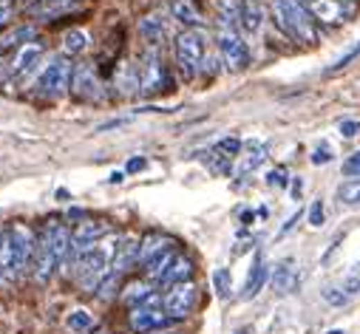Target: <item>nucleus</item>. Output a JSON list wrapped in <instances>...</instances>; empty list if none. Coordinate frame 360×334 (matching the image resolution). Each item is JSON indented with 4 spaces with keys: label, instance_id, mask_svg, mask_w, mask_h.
I'll return each mask as SVG.
<instances>
[{
    "label": "nucleus",
    "instance_id": "1",
    "mask_svg": "<svg viewBox=\"0 0 360 334\" xmlns=\"http://www.w3.org/2000/svg\"><path fill=\"white\" fill-rule=\"evenodd\" d=\"M119 241V238H116ZM116 241H105V244H94L88 252H82L74 263V275L82 292H97L102 278L108 275V269L114 266L116 255Z\"/></svg>",
    "mask_w": 360,
    "mask_h": 334
},
{
    "label": "nucleus",
    "instance_id": "2",
    "mask_svg": "<svg viewBox=\"0 0 360 334\" xmlns=\"http://www.w3.org/2000/svg\"><path fill=\"white\" fill-rule=\"evenodd\" d=\"M273 17H276L281 32L289 35L292 40H301V43L318 40L315 20L301 0H273Z\"/></svg>",
    "mask_w": 360,
    "mask_h": 334
},
{
    "label": "nucleus",
    "instance_id": "3",
    "mask_svg": "<svg viewBox=\"0 0 360 334\" xmlns=\"http://www.w3.org/2000/svg\"><path fill=\"white\" fill-rule=\"evenodd\" d=\"M176 63L185 71V77H196V71L204 66V35L196 28H185L176 37Z\"/></svg>",
    "mask_w": 360,
    "mask_h": 334
},
{
    "label": "nucleus",
    "instance_id": "4",
    "mask_svg": "<svg viewBox=\"0 0 360 334\" xmlns=\"http://www.w3.org/2000/svg\"><path fill=\"white\" fill-rule=\"evenodd\" d=\"M71 74H74V68L69 63V57H54L37 80L40 97H48V100L63 97L66 91H71Z\"/></svg>",
    "mask_w": 360,
    "mask_h": 334
},
{
    "label": "nucleus",
    "instance_id": "5",
    "mask_svg": "<svg viewBox=\"0 0 360 334\" xmlns=\"http://www.w3.org/2000/svg\"><path fill=\"white\" fill-rule=\"evenodd\" d=\"M219 54L227 71H244L250 63V51L235 26H219Z\"/></svg>",
    "mask_w": 360,
    "mask_h": 334
},
{
    "label": "nucleus",
    "instance_id": "6",
    "mask_svg": "<svg viewBox=\"0 0 360 334\" xmlns=\"http://www.w3.org/2000/svg\"><path fill=\"white\" fill-rule=\"evenodd\" d=\"M199 303V286L193 281L173 284L162 295V309L170 315V320H185Z\"/></svg>",
    "mask_w": 360,
    "mask_h": 334
},
{
    "label": "nucleus",
    "instance_id": "7",
    "mask_svg": "<svg viewBox=\"0 0 360 334\" xmlns=\"http://www.w3.org/2000/svg\"><path fill=\"white\" fill-rule=\"evenodd\" d=\"M139 82L145 94H159L170 85V74L165 68V63L159 59L156 48H147L142 54V66H139Z\"/></svg>",
    "mask_w": 360,
    "mask_h": 334
},
{
    "label": "nucleus",
    "instance_id": "8",
    "mask_svg": "<svg viewBox=\"0 0 360 334\" xmlns=\"http://www.w3.org/2000/svg\"><path fill=\"white\" fill-rule=\"evenodd\" d=\"M170 315L162 309V303H145V306L131 309V328L139 334H154L162 331L165 326H170Z\"/></svg>",
    "mask_w": 360,
    "mask_h": 334
},
{
    "label": "nucleus",
    "instance_id": "9",
    "mask_svg": "<svg viewBox=\"0 0 360 334\" xmlns=\"http://www.w3.org/2000/svg\"><path fill=\"white\" fill-rule=\"evenodd\" d=\"M100 91H102V82H100L94 66L91 63H80L74 68V74H71V94H74V100H82V102L97 100Z\"/></svg>",
    "mask_w": 360,
    "mask_h": 334
},
{
    "label": "nucleus",
    "instance_id": "10",
    "mask_svg": "<svg viewBox=\"0 0 360 334\" xmlns=\"http://www.w3.org/2000/svg\"><path fill=\"white\" fill-rule=\"evenodd\" d=\"M57 266H60V261H57V255H54L51 238L40 230V232H37V241H35V281H37V284H48Z\"/></svg>",
    "mask_w": 360,
    "mask_h": 334
},
{
    "label": "nucleus",
    "instance_id": "11",
    "mask_svg": "<svg viewBox=\"0 0 360 334\" xmlns=\"http://www.w3.org/2000/svg\"><path fill=\"white\" fill-rule=\"evenodd\" d=\"M301 3L312 15V20L326 23V26H338L349 17V6H343L341 0H301Z\"/></svg>",
    "mask_w": 360,
    "mask_h": 334
},
{
    "label": "nucleus",
    "instance_id": "12",
    "mask_svg": "<svg viewBox=\"0 0 360 334\" xmlns=\"http://www.w3.org/2000/svg\"><path fill=\"white\" fill-rule=\"evenodd\" d=\"M139 37L151 46V48H156L165 37H168V17H162L159 12H154V15H145L142 20H139Z\"/></svg>",
    "mask_w": 360,
    "mask_h": 334
},
{
    "label": "nucleus",
    "instance_id": "13",
    "mask_svg": "<svg viewBox=\"0 0 360 334\" xmlns=\"http://www.w3.org/2000/svg\"><path fill=\"white\" fill-rule=\"evenodd\" d=\"M40 54H43V43H26V46H20L17 54H15V59L9 63V77L28 74V71L35 68L37 59H40Z\"/></svg>",
    "mask_w": 360,
    "mask_h": 334
},
{
    "label": "nucleus",
    "instance_id": "14",
    "mask_svg": "<svg viewBox=\"0 0 360 334\" xmlns=\"http://www.w3.org/2000/svg\"><path fill=\"white\" fill-rule=\"evenodd\" d=\"M238 26L244 28V35H258L264 26V6L261 0H242L238 3Z\"/></svg>",
    "mask_w": 360,
    "mask_h": 334
},
{
    "label": "nucleus",
    "instance_id": "15",
    "mask_svg": "<svg viewBox=\"0 0 360 334\" xmlns=\"http://www.w3.org/2000/svg\"><path fill=\"white\" fill-rule=\"evenodd\" d=\"M123 303H125V306H131V309H136V306H145V303H162V297L154 292L151 284L134 281V284H128L123 289Z\"/></svg>",
    "mask_w": 360,
    "mask_h": 334
},
{
    "label": "nucleus",
    "instance_id": "16",
    "mask_svg": "<svg viewBox=\"0 0 360 334\" xmlns=\"http://www.w3.org/2000/svg\"><path fill=\"white\" fill-rule=\"evenodd\" d=\"M136 261H139V241L136 238H119L116 241V255H114L111 272H125Z\"/></svg>",
    "mask_w": 360,
    "mask_h": 334
},
{
    "label": "nucleus",
    "instance_id": "17",
    "mask_svg": "<svg viewBox=\"0 0 360 334\" xmlns=\"http://www.w3.org/2000/svg\"><path fill=\"white\" fill-rule=\"evenodd\" d=\"M273 289L278 295H289L295 286H298V269H295V261H281L273 272V278H269Z\"/></svg>",
    "mask_w": 360,
    "mask_h": 334
},
{
    "label": "nucleus",
    "instance_id": "18",
    "mask_svg": "<svg viewBox=\"0 0 360 334\" xmlns=\"http://www.w3.org/2000/svg\"><path fill=\"white\" fill-rule=\"evenodd\" d=\"M170 244H173V241H170L168 235H162V232H151V235H145V238L139 241V263L145 266L147 261L156 258L159 252L170 250Z\"/></svg>",
    "mask_w": 360,
    "mask_h": 334
},
{
    "label": "nucleus",
    "instance_id": "19",
    "mask_svg": "<svg viewBox=\"0 0 360 334\" xmlns=\"http://www.w3.org/2000/svg\"><path fill=\"white\" fill-rule=\"evenodd\" d=\"M179 255H176V250H165V252H159L156 258H151V261H147L145 266H142V272H145V278L147 281H162L165 278V272L173 266V261H176Z\"/></svg>",
    "mask_w": 360,
    "mask_h": 334
},
{
    "label": "nucleus",
    "instance_id": "20",
    "mask_svg": "<svg viewBox=\"0 0 360 334\" xmlns=\"http://www.w3.org/2000/svg\"><path fill=\"white\" fill-rule=\"evenodd\" d=\"M170 15H173V20H179L188 28L201 26V15H199V9L190 3V0H170Z\"/></svg>",
    "mask_w": 360,
    "mask_h": 334
},
{
    "label": "nucleus",
    "instance_id": "21",
    "mask_svg": "<svg viewBox=\"0 0 360 334\" xmlns=\"http://www.w3.org/2000/svg\"><path fill=\"white\" fill-rule=\"evenodd\" d=\"M267 278H269V269H267V263L258 258V261L253 263V269H250V275H247V284H244V292H242V297H244V300L255 297V295L264 289Z\"/></svg>",
    "mask_w": 360,
    "mask_h": 334
},
{
    "label": "nucleus",
    "instance_id": "22",
    "mask_svg": "<svg viewBox=\"0 0 360 334\" xmlns=\"http://www.w3.org/2000/svg\"><path fill=\"white\" fill-rule=\"evenodd\" d=\"M190 275H193V261H190V258H185V255H179V258L173 261V266L165 272V278H162L159 284H165V286L185 284V281H190Z\"/></svg>",
    "mask_w": 360,
    "mask_h": 334
},
{
    "label": "nucleus",
    "instance_id": "23",
    "mask_svg": "<svg viewBox=\"0 0 360 334\" xmlns=\"http://www.w3.org/2000/svg\"><path fill=\"white\" fill-rule=\"evenodd\" d=\"M116 88H119V94H136V91H142V82H139V71L128 63H123L116 68Z\"/></svg>",
    "mask_w": 360,
    "mask_h": 334
},
{
    "label": "nucleus",
    "instance_id": "24",
    "mask_svg": "<svg viewBox=\"0 0 360 334\" xmlns=\"http://www.w3.org/2000/svg\"><path fill=\"white\" fill-rule=\"evenodd\" d=\"M71 3H74V0H35L32 6H26V12L32 17H54L60 12L71 9Z\"/></svg>",
    "mask_w": 360,
    "mask_h": 334
},
{
    "label": "nucleus",
    "instance_id": "25",
    "mask_svg": "<svg viewBox=\"0 0 360 334\" xmlns=\"http://www.w3.org/2000/svg\"><path fill=\"white\" fill-rule=\"evenodd\" d=\"M94 326H97L94 315H91V312H85V309H74V312L66 317V328H69L71 334H88Z\"/></svg>",
    "mask_w": 360,
    "mask_h": 334
},
{
    "label": "nucleus",
    "instance_id": "26",
    "mask_svg": "<svg viewBox=\"0 0 360 334\" xmlns=\"http://www.w3.org/2000/svg\"><path fill=\"white\" fill-rule=\"evenodd\" d=\"M88 32L85 28H69V32L63 35V51L66 54H82L88 48Z\"/></svg>",
    "mask_w": 360,
    "mask_h": 334
},
{
    "label": "nucleus",
    "instance_id": "27",
    "mask_svg": "<svg viewBox=\"0 0 360 334\" xmlns=\"http://www.w3.org/2000/svg\"><path fill=\"white\" fill-rule=\"evenodd\" d=\"M338 201L346 207H357L360 204V178H346L338 185Z\"/></svg>",
    "mask_w": 360,
    "mask_h": 334
},
{
    "label": "nucleus",
    "instance_id": "28",
    "mask_svg": "<svg viewBox=\"0 0 360 334\" xmlns=\"http://www.w3.org/2000/svg\"><path fill=\"white\" fill-rule=\"evenodd\" d=\"M119 281H123V272H108V275L102 278V284L97 286V297L100 300H111L114 295H116V289H119Z\"/></svg>",
    "mask_w": 360,
    "mask_h": 334
},
{
    "label": "nucleus",
    "instance_id": "29",
    "mask_svg": "<svg viewBox=\"0 0 360 334\" xmlns=\"http://www.w3.org/2000/svg\"><path fill=\"white\" fill-rule=\"evenodd\" d=\"M264 159H267V147H253L250 154H244L242 165H238V176H244V173H250V170L261 167V165H264Z\"/></svg>",
    "mask_w": 360,
    "mask_h": 334
},
{
    "label": "nucleus",
    "instance_id": "30",
    "mask_svg": "<svg viewBox=\"0 0 360 334\" xmlns=\"http://www.w3.org/2000/svg\"><path fill=\"white\" fill-rule=\"evenodd\" d=\"M321 297L329 303V306H346V303L352 300V295H346L343 286H323V289H321Z\"/></svg>",
    "mask_w": 360,
    "mask_h": 334
},
{
    "label": "nucleus",
    "instance_id": "31",
    "mask_svg": "<svg viewBox=\"0 0 360 334\" xmlns=\"http://www.w3.org/2000/svg\"><path fill=\"white\" fill-rule=\"evenodd\" d=\"M213 289H216L219 297H230V289H233L230 269H216V272H213Z\"/></svg>",
    "mask_w": 360,
    "mask_h": 334
},
{
    "label": "nucleus",
    "instance_id": "32",
    "mask_svg": "<svg viewBox=\"0 0 360 334\" xmlns=\"http://www.w3.org/2000/svg\"><path fill=\"white\" fill-rule=\"evenodd\" d=\"M357 57H360V40H357L354 46H349V51H346V54H341V57H338V59H335V63H332V66H329L326 71H329V74H335V71H341V68H346V66L352 63V59H357Z\"/></svg>",
    "mask_w": 360,
    "mask_h": 334
},
{
    "label": "nucleus",
    "instance_id": "33",
    "mask_svg": "<svg viewBox=\"0 0 360 334\" xmlns=\"http://www.w3.org/2000/svg\"><path fill=\"white\" fill-rule=\"evenodd\" d=\"M216 150H219V154H224V156H238V154H242V139H238V136H227V139H222L219 145H216Z\"/></svg>",
    "mask_w": 360,
    "mask_h": 334
},
{
    "label": "nucleus",
    "instance_id": "34",
    "mask_svg": "<svg viewBox=\"0 0 360 334\" xmlns=\"http://www.w3.org/2000/svg\"><path fill=\"white\" fill-rule=\"evenodd\" d=\"M26 37H35V28H17V32L15 35H6L3 40H0V48H9V46H23V40Z\"/></svg>",
    "mask_w": 360,
    "mask_h": 334
},
{
    "label": "nucleus",
    "instance_id": "35",
    "mask_svg": "<svg viewBox=\"0 0 360 334\" xmlns=\"http://www.w3.org/2000/svg\"><path fill=\"white\" fill-rule=\"evenodd\" d=\"M210 167H213L216 173H222V176H227L230 173V156L219 154V150L213 147V150H210Z\"/></svg>",
    "mask_w": 360,
    "mask_h": 334
},
{
    "label": "nucleus",
    "instance_id": "36",
    "mask_svg": "<svg viewBox=\"0 0 360 334\" xmlns=\"http://www.w3.org/2000/svg\"><path fill=\"white\" fill-rule=\"evenodd\" d=\"M287 181H289V176H287L284 167L269 170V176H267V185H269V187H287Z\"/></svg>",
    "mask_w": 360,
    "mask_h": 334
},
{
    "label": "nucleus",
    "instance_id": "37",
    "mask_svg": "<svg viewBox=\"0 0 360 334\" xmlns=\"http://www.w3.org/2000/svg\"><path fill=\"white\" fill-rule=\"evenodd\" d=\"M323 219H326L323 201H315V204L309 207V224H312V227H323Z\"/></svg>",
    "mask_w": 360,
    "mask_h": 334
},
{
    "label": "nucleus",
    "instance_id": "38",
    "mask_svg": "<svg viewBox=\"0 0 360 334\" xmlns=\"http://www.w3.org/2000/svg\"><path fill=\"white\" fill-rule=\"evenodd\" d=\"M343 173L360 178V150H357V154H352V156L343 162Z\"/></svg>",
    "mask_w": 360,
    "mask_h": 334
},
{
    "label": "nucleus",
    "instance_id": "39",
    "mask_svg": "<svg viewBox=\"0 0 360 334\" xmlns=\"http://www.w3.org/2000/svg\"><path fill=\"white\" fill-rule=\"evenodd\" d=\"M145 167H147V159H145V156H134V159H128L125 173H128V176H134V173H142Z\"/></svg>",
    "mask_w": 360,
    "mask_h": 334
},
{
    "label": "nucleus",
    "instance_id": "40",
    "mask_svg": "<svg viewBox=\"0 0 360 334\" xmlns=\"http://www.w3.org/2000/svg\"><path fill=\"white\" fill-rule=\"evenodd\" d=\"M360 133V122H354V119H346V122H341V136L343 139H352Z\"/></svg>",
    "mask_w": 360,
    "mask_h": 334
},
{
    "label": "nucleus",
    "instance_id": "41",
    "mask_svg": "<svg viewBox=\"0 0 360 334\" xmlns=\"http://www.w3.org/2000/svg\"><path fill=\"white\" fill-rule=\"evenodd\" d=\"M329 162H332V150H329L326 145L318 147L315 154H312V165H329Z\"/></svg>",
    "mask_w": 360,
    "mask_h": 334
},
{
    "label": "nucleus",
    "instance_id": "42",
    "mask_svg": "<svg viewBox=\"0 0 360 334\" xmlns=\"http://www.w3.org/2000/svg\"><path fill=\"white\" fill-rule=\"evenodd\" d=\"M9 20H12V6H9V3H3V0H0V28H3Z\"/></svg>",
    "mask_w": 360,
    "mask_h": 334
},
{
    "label": "nucleus",
    "instance_id": "43",
    "mask_svg": "<svg viewBox=\"0 0 360 334\" xmlns=\"http://www.w3.org/2000/svg\"><path fill=\"white\" fill-rule=\"evenodd\" d=\"M343 289H346V295H352V297H354V295L360 292V281H357V278H349V281L343 284Z\"/></svg>",
    "mask_w": 360,
    "mask_h": 334
},
{
    "label": "nucleus",
    "instance_id": "44",
    "mask_svg": "<svg viewBox=\"0 0 360 334\" xmlns=\"http://www.w3.org/2000/svg\"><path fill=\"white\" fill-rule=\"evenodd\" d=\"M298 219H301V210H298V212H295V216H292V219H289V221H287V224L281 227V235H284V232H289V230L295 227V221H298Z\"/></svg>",
    "mask_w": 360,
    "mask_h": 334
},
{
    "label": "nucleus",
    "instance_id": "45",
    "mask_svg": "<svg viewBox=\"0 0 360 334\" xmlns=\"http://www.w3.org/2000/svg\"><path fill=\"white\" fill-rule=\"evenodd\" d=\"M253 219H255V212H250V210L242 212V224H253Z\"/></svg>",
    "mask_w": 360,
    "mask_h": 334
},
{
    "label": "nucleus",
    "instance_id": "46",
    "mask_svg": "<svg viewBox=\"0 0 360 334\" xmlns=\"http://www.w3.org/2000/svg\"><path fill=\"white\" fill-rule=\"evenodd\" d=\"M123 178H125V173H111V185H119Z\"/></svg>",
    "mask_w": 360,
    "mask_h": 334
},
{
    "label": "nucleus",
    "instance_id": "47",
    "mask_svg": "<svg viewBox=\"0 0 360 334\" xmlns=\"http://www.w3.org/2000/svg\"><path fill=\"white\" fill-rule=\"evenodd\" d=\"M292 193H295V198H301V178H298L295 185H292Z\"/></svg>",
    "mask_w": 360,
    "mask_h": 334
},
{
    "label": "nucleus",
    "instance_id": "48",
    "mask_svg": "<svg viewBox=\"0 0 360 334\" xmlns=\"http://www.w3.org/2000/svg\"><path fill=\"white\" fill-rule=\"evenodd\" d=\"M71 196H69V190H57V201H69Z\"/></svg>",
    "mask_w": 360,
    "mask_h": 334
},
{
    "label": "nucleus",
    "instance_id": "49",
    "mask_svg": "<svg viewBox=\"0 0 360 334\" xmlns=\"http://www.w3.org/2000/svg\"><path fill=\"white\" fill-rule=\"evenodd\" d=\"M326 334H346V331H341V328H332V331H326Z\"/></svg>",
    "mask_w": 360,
    "mask_h": 334
},
{
    "label": "nucleus",
    "instance_id": "50",
    "mask_svg": "<svg viewBox=\"0 0 360 334\" xmlns=\"http://www.w3.org/2000/svg\"><path fill=\"white\" fill-rule=\"evenodd\" d=\"M97 334H111V331H108V328H100V331H97Z\"/></svg>",
    "mask_w": 360,
    "mask_h": 334
},
{
    "label": "nucleus",
    "instance_id": "51",
    "mask_svg": "<svg viewBox=\"0 0 360 334\" xmlns=\"http://www.w3.org/2000/svg\"><path fill=\"white\" fill-rule=\"evenodd\" d=\"M168 334H176V331H168Z\"/></svg>",
    "mask_w": 360,
    "mask_h": 334
}]
</instances>
